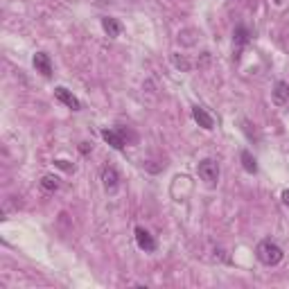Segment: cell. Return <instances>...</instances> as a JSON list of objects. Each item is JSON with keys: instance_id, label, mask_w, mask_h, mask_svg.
<instances>
[{"instance_id": "6da1fadb", "label": "cell", "mask_w": 289, "mask_h": 289, "mask_svg": "<svg viewBox=\"0 0 289 289\" xmlns=\"http://www.w3.org/2000/svg\"><path fill=\"white\" fill-rule=\"evenodd\" d=\"M255 253H258L260 262L267 265V267H273V265H278V262L283 260V248L278 246V244H273V242H260Z\"/></svg>"}, {"instance_id": "7a4b0ae2", "label": "cell", "mask_w": 289, "mask_h": 289, "mask_svg": "<svg viewBox=\"0 0 289 289\" xmlns=\"http://www.w3.org/2000/svg\"><path fill=\"white\" fill-rule=\"evenodd\" d=\"M197 172H199V177H201V181L206 183V185H217V181H219V165H217V160H213V158H203V160H199V167H197Z\"/></svg>"}, {"instance_id": "3957f363", "label": "cell", "mask_w": 289, "mask_h": 289, "mask_svg": "<svg viewBox=\"0 0 289 289\" xmlns=\"http://www.w3.org/2000/svg\"><path fill=\"white\" fill-rule=\"evenodd\" d=\"M54 97H57L61 104H66L68 109H72V111H79V109H82L79 100H77V97L68 89H64V86H57V89H54Z\"/></svg>"}, {"instance_id": "277c9868", "label": "cell", "mask_w": 289, "mask_h": 289, "mask_svg": "<svg viewBox=\"0 0 289 289\" xmlns=\"http://www.w3.org/2000/svg\"><path fill=\"white\" fill-rule=\"evenodd\" d=\"M136 242H138V246H140L142 251H147V253L156 251V240L149 235V230L140 228V226L136 228Z\"/></svg>"}, {"instance_id": "5b68a950", "label": "cell", "mask_w": 289, "mask_h": 289, "mask_svg": "<svg viewBox=\"0 0 289 289\" xmlns=\"http://www.w3.org/2000/svg\"><path fill=\"white\" fill-rule=\"evenodd\" d=\"M34 68L36 72H41L43 77H52V61L45 52H36L34 54Z\"/></svg>"}, {"instance_id": "8992f818", "label": "cell", "mask_w": 289, "mask_h": 289, "mask_svg": "<svg viewBox=\"0 0 289 289\" xmlns=\"http://www.w3.org/2000/svg\"><path fill=\"white\" fill-rule=\"evenodd\" d=\"M192 118H195V122L199 124V127H203V129H215V120L208 115L206 109H201V107H195L192 109Z\"/></svg>"}, {"instance_id": "52a82bcc", "label": "cell", "mask_w": 289, "mask_h": 289, "mask_svg": "<svg viewBox=\"0 0 289 289\" xmlns=\"http://www.w3.org/2000/svg\"><path fill=\"white\" fill-rule=\"evenodd\" d=\"M102 181H104V188L109 190V192H113V190L118 188V172L113 170V167H104V172H102Z\"/></svg>"}, {"instance_id": "ba28073f", "label": "cell", "mask_w": 289, "mask_h": 289, "mask_svg": "<svg viewBox=\"0 0 289 289\" xmlns=\"http://www.w3.org/2000/svg\"><path fill=\"white\" fill-rule=\"evenodd\" d=\"M102 138H104V140H107L113 149H122V147H124L122 136H120V133H115V131H111V129H104V131H102Z\"/></svg>"}, {"instance_id": "9c48e42d", "label": "cell", "mask_w": 289, "mask_h": 289, "mask_svg": "<svg viewBox=\"0 0 289 289\" xmlns=\"http://www.w3.org/2000/svg\"><path fill=\"white\" fill-rule=\"evenodd\" d=\"M289 100V86L285 82H278L276 89H273V102L276 104H285Z\"/></svg>"}, {"instance_id": "30bf717a", "label": "cell", "mask_w": 289, "mask_h": 289, "mask_svg": "<svg viewBox=\"0 0 289 289\" xmlns=\"http://www.w3.org/2000/svg\"><path fill=\"white\" fill-rule=\"evenodd\" d=\"M240 158H242V165H244V170H246L248 174H255V172H258V163H255L253 154L248 152V149H244V152L240 154Z\"/></svg>"}, {"instance_id": "8fae6325", "label": "cell", "mask_w": 289, "mask_h": 289, "mask_svg": "<svg viewBox=\"0 0 289 289\" xmlns=\"http://www.w3.org/2000/svg\"><path fill=\"white\" fill-rule=\"evenodd\" d=\"M102 27H104V32H107L109 36H120V30H122L118 21H115V18H109V16L102 18Z\"/></svg>"}, {"instance_id": "7c38bea8", "label": "cell", "mask_w": 289, "mask_h": 289, "mask_svg": "<svg viewBox=\"0 0 289 289\" xmlns=\"http://www.w3.org/2000/svg\"><path fill=\"white\" fill-rule=\"evenodd\" d=\"M41 188L47 190V192H54V190H59V178L52 177V174H45L41 178Z\"/></svg>"}, {"instance_id": "4fadbf2b", "label": "cell", "mask_w": 289, "mask_h": 289, "mask_svg": "<svg viewBox=\"0 0 289 289\" xmlns=\"http://www.w3.org/2000/svg\"><path fill=\"white\" fill-rule=\"evenodd\" d=\"M172 61H174V66H177V68H181V70H190V64L183 59V57H178V54H174V57H172Z\"/></svg>"}, {"instance_id": "5bb4252c", "label": "cell", "mask_w": 289, "mask_h": 289, "mask_svg": "<svg viewBox=\"0 0 289 289\" xmlns=\"http://www.w3.org/2000/svg\"><path fill=\"white\" fill-rule=\"evenodd\" d=\"M54 165L61 167V170H66V172H72V170H75V167H72L68 160H54Z\"/></svg>"}, {"instance_id": "9a60e30c", "label": "cell", "mask_w": 289, "mask_h": 289, "mask_svg": "<svg viewBox=\"0 0 289 289\" xmlns=\"http://www.w3.org/2000/svg\"><path fill=\"white\" fill-rule=\"evenodd\" d=\"M235 41L237 43H246V30H242V27H240V30L235 32Z\"/></svg>"}, {"instance_id": "2e32d148", "label": "cell", "mask_w": 289, "mask_h": 289, "mask_svg": "<svg viewBox=\"0 0 289 289\" xmlns=\"http://www.w3.org/2000/svg\"><path fill=\"white\" fill-rule=\"evenodd\" d=\"M90 147H93V145H89V142H82V147H79V152H82V154H86Z\"/></svg>"}, {"instance_id": "e0dca14e", "label": "cell", "mask_w": 289, "mask_h": 289, "mask_svg": "<svg viewBox=\"0 0 289 289\" xmlns=\"http://www.w3.org/2000/svg\"><path fill=\"white\" fill-rule=\"evenodd\" d=\"M283 201H285V206L289 208V190H285L283 192Z\"/></svg>"}]
</instances>
